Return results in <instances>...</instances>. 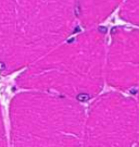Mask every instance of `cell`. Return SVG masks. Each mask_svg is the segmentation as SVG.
<instances>
[{
    "mask_svg": "<svg viewBox=\"0 0 139 147\" xmlns=\"http://www.w3.org/2000/svg\"><path fill=\"white\" fill-rule=\"evenodd\" d=\"M77 25L73 0H0V73L25 69Z\"/></svg>",
    "mask_w": 139,
    "mask_h": 147,
    "instance_id": "6da1fadb",
    "label": "cell"
},
{
    "mask_svg": "<svg viewBox=\"0 0 139 147\" xmlns=\"http://www.w3.org/2000/svg\"><path fill=\"white\" fill-rule=\"evenodd\" d=\"M107 44L108 31L102 26L67 37L26 67L16 78V86L63 95L81 102L93 99L105 83Z\"/></svg>",
    "mask_w": 139,
    "mask_h": 147,
    "instance_id": "7a4b0ae2",
    "label": "cell"
},
{
    "mask_svg": "<svg viewBox=\"0 0 139 147\" xmlns=\"http://www.w3.org/2000/svg\"><path fill=\"white\" fill-rule=\"evenodd\" d=\"M86 108L63 95L25 89L10 102L13 146H82Z\"/></svg>",
    "mask_w": 139,
    "mask_h": 147,
    "instance_id": "3957f363",
    "label": "cell"
},
{
    "mask_svg": "<svg viewBox=\"0 0 139 147\" xmlns=\"http://www.w3.org/2000/svg\"><path fill=\"white\" fill-rule=\"evenodd\" d=\"M86 110L82 146H133L139 140V105L112 90L98 95Z\"/></svg>",
    "mask_w": 139,
    "mask_h": 147,
    "instance_id": "277c9868",
    "label": "cell"
},
{
    "mask_svg": "<svg viewBox=\"0 0 139 147\" xmlns=\"http://www.w3.org/2000/svg\"><path fill=\"white\" fill-rule=\"evenodd\" d=\"M107 44L105 83L123 93H133L139 83V28L116 26Z\"/></svg>",
    "mask_w": 139,
    "mask_h": 147,
    "instance_id": "5b68a950",
    "label": "cell"
},
{
    "mask_svg": "<svg viewBox=\"0 0 139 147\" xmlns=\"http://www.w3.org/2000/svg\"><path fill=\"white\" fill-rule=\"evenodd\" d=\"M77 24L84 28L99 26L124 0H73Z\"/></svg>",
    "mask_w": 139,
    "mask_h": 147,
    "instance_id": "8992f818",
    "label": "cell"
},
{
    "mask_svg": "<svg viewBox=\"0 0 139 147\" xmlns=\"http://www.w3.org/2000/svg\"><path fill=\"white\" fill-rule=\"evenodd\" d=\"M120 16L136 26H139V0H125L121 5Z\"/></svg>",
    "mask_w": 139,
    "mask_h": 147,
    "instance_id": "52a82bcc",
    "label": "cell"
},
{
    "mask_svg": "<svg viewBox=\"0 0 139 147\" xmlns=\"http://www.w3.org/2000/svg\"><path fill=\"white\" fill-rule=\"evenodd\" d=\"M7 145H8V138H7L5 122H3V117H2V109L0 105V147L7 146Z\"/></svg>",
    "mask_w": 139,
    "mask_h": 147,
    "instance_id": "ba28073f",
    "label": "cell"
},
{
    "mask_svg": "<svg viewBox=\"0 0 139 147\" xmlns=\"http://www.w3.org/2000/svg\"><path fill=\"white\" fill-rule=\"evenodd\" d=\"M133 94H134V98L136 99V101L138 102V105H139V83H138V85L136 86V88L134 89V92H133Z\"/></svg>",
    "mask_w": 139,
    "mask_h": 147,
    "instance_id": "9c48e42d",
    "label": "cell"
},
{
    "mask_svg": "<svg viewBox=\"0 0 139 147\" xmlns=\"http://www.w3.org/2000/svg\"><path fill=\"white\" fill-rule=\"evenodd\" d=\"M137 145H139V140H138V143H137Z\"/></svg>",
    "mask_w": 139,
    "mask_h": 147,
    "instance_id": "30bf717a",
    "label": "cell"
}]
</instances>
